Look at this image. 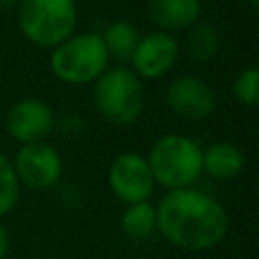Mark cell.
<instances>
[{
	"label": "cell",
	"instance_id": "52a82bcc",
	"mask_svg": "<svg viewBox=\"0 0 259 259\" xmlns=\"http://www.w3.org/2000/svg\"><path fill=\"white\" fill-rule=\"evenodd\" d=\"M107 184L113 196L125 204L144 202L154 192V176L148 160L138 152H121L107 170Z\"/></svg>",
	"mask_w": 259,
	"mask_h": 259
},
{
	"label": "cell",
	"instance_id": "9a60e30c",
	"mask_svg": "<svg viewBox=\"0 0 259 259\" xmlns=\"http://www.w3.org/2000/svg\"><path fill=\"white\" fill-rule=\"evenodd\" d=\"M121 231L136 241H144L158 231L156 227V206H152L148 200L127 204L121 214Z\"/></svg>",
	"mask_w": 259,
	"mask_h": 259
},
{
	"label": "cell",
	"instance_id": "e0dca14e",
	"mask_svg": "<svg viewBox=\"0 0 259 259\" xmlns=\"http://www.w3.org/2000/svg\"><path fill=\"white\" fill-rule=\"evenodd\" d=\"M233 93L239 103L247 107H259V67H247L239 71L233 83Z\"/></svg>",
	"mask_w": 259,
	"mask_h": 259
},
{
	"label": "cell",
	"instance_id": "9c48e42d",
	"mask_svg": "<svg viewBox=\"0 0 259 259\" xmlns=\"http://www.w3.org/2000/svg\"><path fill=\"white\" fill-rule=\"evenodd\" d=\"M166 103L176 117L184 121H202L217 109V95L206 81L194 75H182L168 85Z\"/></svg>",
	"mask_w": 259,
	"mask_h": 259
},
{
	"label": "cell",
	"instance_id": "7a4b0ae2",
	"mask_svg": "<svg viewBox=\"0 0 259 259\" xmlns=\"http://www.w3.org/2000/svg\"><path fill=\"white\" fill-rule=\"evenodd\" d=\"M16 24L22 36L40 49H55L75 34V0H18Z\"/></svg>",
	"mask_w": 259,
	"mask_h": 259
},
{
	"label": "cell",
	"instance_id": "ba28073f",
	"mask_svg": "<svg viewBox=\"0 0 259 259\" xmlns=\"http://www.w3.org/2000/svg\"><path fill=\"white\" fill-rule=\"evenodd\" d=\"M8 136L18 144L45 142L55 127V113L51 105L36 97H24L10 105L4 117Z\"/></svg>",
	"mask_w": 259,
	"mask_h": 259
},
{
	"label": "cell",
	"instance_id": "7c38bea8",
	"mask_svg": "<svg viewBox=\"0 0 259 259\" xmlns=\"http://www.w3.org/2000/svg\"><path fill=\"white\" fill-rule=\"evenodd\" d=\"M243 152L231 142H214L202 150V172L217 180H231L243 170Z\"/></svg>",
	"mask_w": 259,
	"mask_h": 259
},
{
	"label": "cell",
	"instance_id": "30bf717a",
	"mask_svg": "<svg viewBox=\"0 0 259 259\" xmlns=\"http://www.w3.org/2000/svg\"><path fill=\"white\" fill-rule=\"evenodd\" d=\"M178 40L164 30H152L140 36L132 57V71L144 79H160L172 71L178 61Z\"/></svg>",
	"mask_w": 259,
	"mask_h": 259
},
{
	"label": "cell",
	"instance_id": "5bb4252c",
	"mask_svg": "<svg viewBox=\"0 0 259 259\" xmlns=\"http://www.w3.org/2000/svg\"><path fill=\"white\" fill-rule=\"evenodd\" d=\"M101 38L109 59H115L117 63H130L138 47L140 32L130 20H113L107 24Z\"/></svg>",
	"mask_w": 259,
	"mask_h": 259
},
{
	"label": "cell",
	"instance_id": "2e32d148",
	"mask_svg": "<svg viewBox=\"0 0 259 259\" xmlns=\"http://www.w3.org/2000/svg\"><path fill=\"white\" fill-rule=\"evenodd\" d=\"M20 196V182L16 178L12 160L0 150V219L8 214Z\"/></svg>",
	"mask_w": 259,
	"mask_h": 259
},
{
	"label": "cell",
	"instance_id": "4fadbf2b",
	"mask_svg": "<svg viewBox=\"0 0 259 259\" xmlns=\"http://www.w3.org/2000/svg\"><path fill=\"white\" fill-rule=\"evenodd\" d=\"M184 49H186L188 59L196 65H206L214 61L221 49V38H219L217 28L204 20L194 22L192 26L186 28Z\"/></svg>",
	"mask_w": 259,
	"mask_h": 259
},
{
	"label": "cell",
	"instance_id": "ac0fdd59",
	"mask_svg": "<svg viewBox=\"0 0 259 259\" xmlns=\"http://www.w3.org/2000/svg\"><path fill=\"white\" fill-rule=\"evenodd\" d=\"M8 249H10V235H8L6 227L0 223V259H4L8 255Z\"/></svg>",
	"mask_w": 259,
	"mask_h": 259
},
{
	"label": "cell",
	"instance_id": "3957f363",
	"mask_svg": "<svg viewBox=\"0 0 259 259\" xmlns=\"http://www.w3.org/2000/svg\"><path fill=\"white\" fill-rule=\"evenodd\" d=\"M148 166L154 182L168 188H190L202 174V148L188 136L166 134L148 152Z\"/></svg>",
	"mask_w": 259,
	"mask_h": 259
},
{
	"label": "cell",
	"instance_id": "8992f818",
	"mask_svg": "<svg viewBox=\"0 0 259 259\" xmlns=\"http://www.w3.org/2000/svg\"><path fill=\"white\" fill-rule=\"evenodd\" d=\"M20 186L30 190H49L59 184L63 174V160L55 146L47 142L24 144L12 160Z\"/></svg>",
	"mask_w": 259,
	"mask_h": 259
},
{
	"label": "cell",
	"instance_id": "277c9868",
	"mask_svg": "<svg viewBox=\"0 0 259 259\" xmlns=\"http://www.w3.org/2000/svg\"><path fill=\"white\" fill-rule=\"evenodd\" d=\"M109 55L101 34L81 32L51 49V73L67 85L95 83L109 67Z\"/></svg>",
	"mask_w": 259,
	"mask_h": 259
},
{
	"label": "cell",
	"instance_id": "6da1fadb",
	"mask_svg": "<svg viewBox=\"0 0 259 259\" xmlns=\"http://www.w3.org/2000/svg\"><path fill=\"white\" fill-rule=\"evenodd\" d=\"M160 235L184 251L217 247L229 231V214L219 200L196 188L168 190L156 206Z\"/></svg>",
	"mask_w": 259,
	"mask_h": 259
},
{
	"label": "cell",
	"instance_id": "8fae6325",
	"mask_svg": "<svg viewBox=\"0 0 259 259\" xmlns=\"http://www.w3.org/2000/svg\"><path fill=\"white\" fill-rule=\"evenodd\" d=\"M148 14L164 30H186L200 20V0H150Z\"/></svg>",
	"mask_w": 259,
	"mask_h": 259
},
{
	"label": "cell",
	"instance_id": "d6986e66",
	"mask_svg": "<svg viewBox=\"0 0 259 259\" xmlns=\"http://www.w3.org/2000/svg\"><path fill=\"white\" fill-rule=\"evenodd\" d=\"M18 0H0V12L4 10H10V8H16Z\"/></svg>",
	"mask_w": 259,
	"mask_h": 259
},
{
	"label": "cell",
	"instance_id": "5b68a950",
	"mask_svg": "<svg viewBox=\"0 0 259 259\" xmlns=\"http://www.w3.org/2000/svg\"><path fill=\"white\" fill-rule=\"evenodd\" d=\"M93 103L97 113L111 125H132L144 109L140 77L125 67L107 69L93 83Z\"/></svg>",
	"mask_w": 259,
	"mask_h": 259
}]
</instances>
